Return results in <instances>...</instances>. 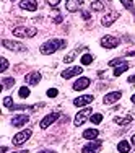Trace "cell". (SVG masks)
I'll return each instance as SVG.
<instances>
[{
  "label": "cell",
  "mask_w": 135,
  "mask_h": 153,
  "mask_svg": "<svg viewBox=\"0 0 135 153\" xmlns=\"http://www.w3.org/2000/svg\"><path fill=\"white\" fill-rule=\"evenodd\" d=\"M38 153H56L54 150H41V152H38Z\"/></svg>",
  "instance_id": "35"
},
{
  "label": "cell",
  "mask_w": 135,
  "mask_h": 153,
  "mask_svg": "<svg viewBox=\"0 0 135 153\" xmlns=\"http://www.w3.org/2000/svg\"><path fill=\"white\" fill-rule=\"evenodd\" d=\"M91 10L101 12V10H104V3L101 2V0H93V2H91Z\"/></svg>",
  "instance_id": "23"
},
{
  "label": "cell",
  "mask_w": 135,
  "mask_h": 153,
  "mask_svg": "<svg viewBox=\"0 0 135 153\" xmlns=\"http://www.w3.org/2000/svg\"><path fill=\"white\" fill-rule=\"evenodd\" d=\"M82 74H83V67H70V68H67V70L62 72V78L68 80V78H72V76L82 75Z\"/></svg>",
  "instance_id": "11"
},
{
  "label": "cell",
  "mask_w": 135,
  "mask_h": 153,
  "mask_svg": "<svg viewBox=\"0 0 135 153\" xmlns=\"http://www.w3.org/2000/svg\"><path fill=\"white\" fill-rule=\"evenodd\" d=\"M20 8L21 10H28V12H34V10L38 8V2H36V0H21Z\"/></svg>",
  "instance_id": "16"
},
{
  "label": "cell",
  "mask_w": 135,
  "mask_h": 153,
  "mask_svg": "<svg viewBox=\"0 0 135 153\" xmlns=\"http://www.w3.org/2000/svg\"><path fill=\"white\" fill-rule=\"evenodd\" d=\"M80 51H82V49H78V47H76V49H73V51H72L70 54H67V56H65L64 62H65V64H70V62H73V59L76 57V54H78Z\"/></svg>",
  "instance_id": "21"
},
{
  "label": "cell",
  "mask_w": 135,
  "mask_h": 153,
  "mask_svg": "<svg viewBox=\"0 0 135 153\" xmlns=\"http://www.w3.org/2000/svg\"><path fill=\"white\" fill-rule=\"evenodd\" d=\"M82 16L85 18V20H90V12H83V13H82Z\"/></svg>",
  "instance_id": "34"
},
{
  "label": "cell",
  "mask_w": 135,
  "mask_h": 153,
  "mask_svg": "<svg viewBox=\"0 0 135 153\" xmlns=\"http://www.w3.org/2000/svg\"><path fill=\"white\" fill-rule=\"evenodd\" d=\"M130 101H132V103L135 104V94H132V98H130Z\"/></svg>",
  "instance_id": "38"
},
{
  "label": "cell",
  "mask_w": 135,
  "mask_h": 153,
  "mask_svg": "<svg viewBox=\"0 0 135 153\" xmlns=\"http://www.w3.org/2000/svg\"><path fill=\"white\" fill-rule=\"evenodd\" d=\"M135 82V75H132V76H129V83H134Z\"/></svg>",
  "instance_id": "37"
},
{
  "label": "cell",
  "mask_w": 135,
  "mask_h": 153,
  "mask_svg": "<svg viewBox=\"0 0 135 153\" xmlns=\"http://www.w3.org/2000/svg\"><path fill=\"white\" fill-rule=\"evenodd\" d=\"M91 108H86V109H82V111L78 112V114L75 116V121H73V124L76 127H80V126H83V124L86 122V119H90L91 117Z\"/></svg>",
  "instance_id": "4"
},
{
  "label": "cell",
  "mask_w": 135,
  "mask_h": 153,
  "mask_svg": "<svg viewBox=\"0 0 135 153\" xmlns=\"http://www.w3.org/2000/svg\"><path fill=\"white\" fill-rule=\"evenodd\" d=\"M94 98L91 96V94H83V96H78L73 100V104L76 108H82V106H86V104H90L91 101H93Z\"/></svg>",
  "instance_id": "12"
},
{
  "label": "cell",
  "mask_w": 135,
  "mask_h": 153,
  "mask_svg": "<svg viewBox=\"0 0 135 153\" xmlns=\"http://www.w3.org/2000/svg\"><path fill=\"white\" fill-rule=\"evenodd\" d=\"M57 119H59V112H52V114H47L44 119H42L41 122H39V127H41V129H47V127L50 126V124H54L57 121Z\"/></svg>",
  "instance_id": "9"
},
{
  "label": "cell",
  "mask_w": 135,
  "mask_h": 153,
  "mask_svg": "<svg viewBox=\"0 0 135 153\" xmlns=\"http://www.w3.org/2000/svg\"><path fill=\"white\" fill-rule=\"evenodd\" d=\"M130 143H132V147L135 148V135H132V138H130Z\"/></svg>",
  "instance_id": "36"
},
{
  "label": "cell",
  "mask_w": 135,
  "mask_h": 153,
  "mask_svg": "<svg viewBox=\"0 0 135 153\" xmlns=\"http://www.w3.org/2000/svg\"><path fill=\"white\" fill-rule=\"evenodd\" d=\"M2 46L5 47V49L15 51V52H24V51L28 49L24 44H21V42H18V41H10V39H3V41H2Z\"/></svg>",
  "instance_id": "3"
},
{
  "label": "cell",
  "mask_w": 135,
  "mask_h": 153,
  "mask_svg": "<svg viewBox=\"0 0 135 153\" xmlns=\"http://www.w3.org/2000/svg\"><path fill=\"white\" fill-rule=\"evenodd\" d=\"M117 150H119V153H129L130 152V143L127 140H120L117 143Z\"/></svg>",
  "instance_id": "19"
},
{
  "label": "cell",
  "mask_w": 135,
  "mask_h": 153,
  "mask_svg": "<svg viewBox=\"0 0 135 153\" xmlns=\"http://www.w3.org/2000/svg\"><path fill=\"white\" fill-rule=\"evenodd\" d=\"M124 62H125V60H124V59H120V57H119V59H112L111 62H109V65H111V67H117V65L124 64Z\"/></svg>",
  "instance_id": "30"
},
{
  "label": "cell",
  "mask_w": 135,
  "mask_h": 153,
  "mask_svg": "<svg viewBox=\"0 0 135 153\" xmlns=\"http://www.w3.org/2000/svg\"><path fill=\"white\" fill-rule=\"evenodd\" d=\"M20 153H28V152H20Z\"/></svg>",
  "instance_id": "39"
},
{
  "label": "cell",
  "mask_w": 135,
  "mask_h": 153,
  "mask_svg": "<svg viewBox=\"0 0 135 153\" xmlns=\"http://www.w3.org/2000/svg\"><path fill=\"white\" fill-rule=\"evenodd\" d=\"M90 83H91V80L88 78V76H80V78L73 83V90H75V91H82V90H86V88L90 86Z\"/></svg>",
  "instance_id": "8"
},
{
  "label": "cell",
  "mask_w": 135,
  "mask_h": 153,
  "mask_svg": "<svg viewBox=\"0 0 135 153\" xmlns=\"http://www.w3.org/2000/svg\"><path fill=\"white\" fill-rule=\"evenodd\" d=\"M119 16H120L119 12H109L108 15L103 16V20H101V25H103V26H111V25L114 23V21L117 20Z\"/></svg>",
  "instance_id": "10"
},
{
  "label": "cell",
  "mask_w": 135,
  "mask_h": 153,
  "mask_svg": "<svg viewBox=\"0 0 135 153\" xmlns=\"http://www.w3.org/2000/svg\"><path fill=\"white\" fill-rule=\"evenodd\" d=\"M120 3H122L127 10H130V12L135 13V10H134V0H120Z\"/></svg>",
  "instance_id": "26"
},
{
  "label": "cell",
  "mask_w": 135,
  "mask_h": 153,
  "mask_svg": "<svg viewBox=\"0 0 135 153\" xmlns=\"http://www.w3.org/2000/svg\"><path fill=\"white\" fill-rule=\"evenodd\" d=\"M67 46V42L64 41V39H49L47 42L41 46V54H44V56H49V54H54L56 51L62 49V47Z\"/></svg>",
  "instance_id": "1"
},
{
  "label": "cell",
  "mask_w": 135,
  "mask_h": 153,
  "mask_svg": "<svg viewBox=\"0 0 135 153\" xmlns=\"http://www.w3.org/2000/svg\"><path fill=\"white\" fill-rule=\"evenodd\" d=\"M122 98V93L120 91H111V93H108L104 96V104H114V103H117V101Z\"/></svg>",
  "instance_id": "13"
},
{
  "label": "cell",
  "mask_w": 135,
  "mask_h": 153,
  "mask_svg": "<svg viewBox=\"0 0 135 153\" xmlns=\"http://www.w3.org/2000/svg\"><path fill=\"white\" fill-rule=\"evenodd\" d=\"M31 129H24V130H21V132H18L15 137H13V145H16V147H20V145H23L26 140H30V137H31Z\"/></svg>",
  "instance_id": "5"
},
{
  "label": "cell",
  "mask_w": 135,
  "mask_h": 153,
  "mask_svg": "<svg viewBox=\"0 0 135 153\" xmlns=\"http://www.w3.org/2000/svg\"><path fill=\"white\" fill-rule=\"evenodd\" d=\"M98 129H86L83 130V138H86V140H94V138L98 137Z\"/></svg>",
  "instance_id": "18"
},
{
  "label": "cell",
  "mask_w": 135,
  "mask_h": 153,
  "mask_svg": "<svg viewBox=\"0 0 135 153\" xmlns=\"http://www.w3.org/2000/svg\"><path fill=\"white\" fill-rule=\"evenodd\" d=\"M3 106H5V108H12V106H15V104H13V100H12L10 96L3 98Z\"/></svg>",
  "instance_id": "29"
},
{
  "label": "cell",
  "mask_w": 135,
  "mask_h": 153,
  "mask_svg": "<svg viewBox=\"0 0 135 153\" xmlns=\"http://www.w3.org/2000/svg\"><path fill=\"white\" fill-rule=\"evenodd\" d=\"M91 122L93 124H101V121H103V114H91Z\"/></svg>",
  "instance_id": "28"
},
{
  "label": "cell",
  "mask_w": 135,
  "mask_h": 153,
  "mask_svg": "<svg viewBox=\"0 0 135 153\" xmlns=\"http://www.w3.org/2000/svg\"><path fill=\"white\" fill-rule=\"evenodd\" d=\"M99 42L104 49H114V47H117L120 44V39L116 38V36H104Z\"/></svg>",
  "instance_id": "6"
},
{
  "label": "cell",
  "mask_w": 135,
  "mask_h": 153,
  "mask_svg": "<svg viewBox=\"0 0 135 153\" xmlns=\"http://www.w3.org/2000/svg\"><path fill=\"white\" fill-rule=\"evenodd\" d=\"M41 74L39 72H31V74L24 75V82L28 83V85H38L39 82H41Z\"/></svg>",
  "instance_id": "15"
},
{
  "label": "cell",
  "mask_w": 135,
  "mask_h": 153,
  "mask_svg": "<svg viewBox=\"0 0 135 153\" xmlns=\"http://www.w3.org/2000/svg\"><path fill=\"white\" fill-rule=\"evenodd\" d=\"M57 94H59V91H57L56 88H49V90H47V96H49V98H56Z\"/></svg>",
  "instance_id": "31"
},
{
  "label": "cell",
  "mask_w": 135,
  "mask_h": 153,
  "mask_svg": "<svg viewBox=\"0 0 135 153\" xmlns=\"http://www.w3.org/2000/svg\"><path fill=\"white\" fill-rule=\"evenodd\" d=\"M114 122L119 126H127V124L132 122V116H127V117H114Z\"/></svg>",
  "instance_id": "22"
},
{
  "label": "cell",
  "mask_w": 135,
  "mask_h": 153,
  "mask_svg": "<svg viewBox=\"0 0 135 153\" xmlns=\"http://www.w3.org/2000/svg\"><path fill=\"white\" fill-rule=\"evenodd\" d=\"M101 140H91L90 143H86L82 148V153H98V150L101 148Z\"/></svg>",
  "instance_id": "7"
},
{
  "label": "cell",
  "mask_w": 135,
  "mask_h": 153,
  "mask_svg": "<svg viewBox=\"0 0 135 153\" xmlns=\"http://www.w3.org/2000/svg\"><path fill=\"white\" fill-rule=\"evenodd\" d=\"M83 2L85 0H67V3H65V8L68 10V12H76V10H80V7L83 5Z\"/></svg>",
  "instance_id": "17"
},
{
  "label": "cell",
  "mask_w": 135,
  "mask_h": 153,
  "mask_svg": "<svg viewBox=\"0 0 135 153\" xmlns=\"http://www.w3.org/2000/svg\"><path fill=\"white\" fill-rule=\"evenodd\" d=\"M47 3H49L50 7H57L60 3V0H47Z\"/></svg>",
  "instance_id": "33"
},
{
  "label": "cell",
  "mask_w": 135,
  "mask_h": 153,
  "mask_svg": "<svg viewBox=\"0 0 135 153\" xmlns=\"http://www.w3.org/2000/svg\"><path fill=\"white\" fill-rule=\"evenodd\" d=\"M125 70H129V64H127V62H124V64H120V65H117V67L114 68V76L122 75Z\"/></svg>",
  "instance_id": "20"
},
{
  "label": "cell",
  "mask_w": 135,
  "mask_h": 153,
  "mask_svg": "<svg viewBox=\"0 0 135 153\" xmlns=\"http://www.w3.org/2000/svg\"><path fill=\"white\" fill-rule=\"evenodd\" d=\"M15 85V78L10 76V78H2V86L3 88H10V86Z\"/></svg>",
  "instance_id": "24"
},
{
  "label": "cell",
  "mask_w": 135,
  "mask_h": 153,
  "mask_svg": "<svg viewBox=\"0 0 135 153\" xmlns=\"http://www.w3.org/2000/svg\"><path fill=\"white\" fill-rule=\"evenodd\" d=\"M82 65H90L91 62H93V56L91 54H85V56H82Z\"/></svg>",
  "instance_id": "25"
},
{
  "label": "cell",
  "mask_w": 135,
  "mask_h": 153,
  "mask_svg": "<svg viewBox=\"0 0 135 153\" xmlns=\"http://www.w3.org/2000/svg\"><path fill=\"white\" fill-rule=\"evenodd\" d=\"M7 68H8V60H7L5 57H2V68H0V72L3 74V72H5Z\"/></svg>",
  "instance_id": "32"
},
{
  "label": "cell",
  "mask_w": 135,
  "mask_h": 153,
  "mask_svg": "<svg viewBox=\"0 0 135 153\" xmlns=\"http://www.w3.org/2000/svg\"><path fill=\"white\" fill-rule=\"evenodd\" d=\"M30 88H26V86H21L20 88V91H18V94H20V98H28L30 96Z\"/></svg>",
  "instance_id": "27"
},
{
  "label": "cell",
  "mask_w": 135,
  "mask_h": 153,
  "mask_svg": "<svg viewBox=\"0 0 135 153\" xmlns=\"http://www.w3.org/2000/svg\"><path fill=\"white\" fill-rule=\"evenodd\" d=\"M28 121H30V116L28 114H16L15 117L12 119V126L13 127H23Z\"/></svg>",
  "instance_id": "14"
},
{
  "label": "cell",
  "mask_w": 135,
  "mask_h": 153,
  "mask_svg": "<svg viewBox=\"0 0 135 153\" xmlns=\"http://www.w3.org/2000/svg\"><path fill=\"white\" fill-rule=\"evenodd\" d=\"M38 30L36 28H30V26H18L13 30V36H18V38H33L36 36Z\"/></svg>",
  "instance_id": "2"
}]
</instances>
